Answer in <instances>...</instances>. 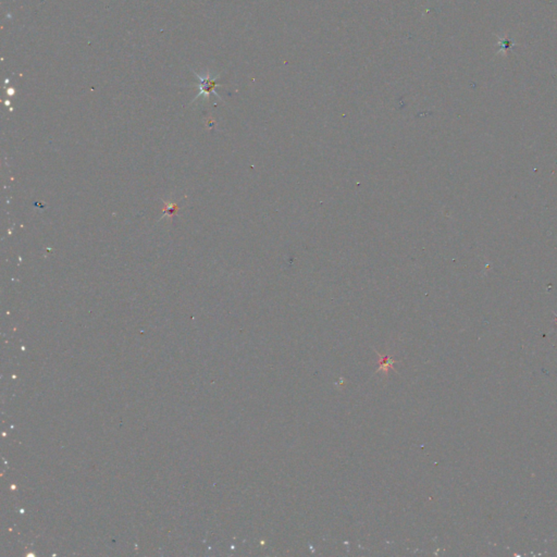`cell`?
<instances>
[{
  "label": "cell",
  "mask_w": 557,
  "mask_h": 557,
  "mask_svg": "<svg viewBox=\"0 0 557 557\" xmlns=\"http://www.w3.org/2000/svg\"><path fill=\"white\" fill-rule=\"evenodd\" d=\"M195 74L197 75V77H198V80H199V85H198L199 93H198V95H197L195 99H197V98H199L201 96L208 97L210 94H213V93L217 97H219L218 93L216 92V88H217V86H218V83H217V78H218V76H211L210 74H207L206 76H201L196 72H195Z\"/></svg>",
  "instance_id": "obj_1"
}]
</instances>
